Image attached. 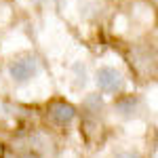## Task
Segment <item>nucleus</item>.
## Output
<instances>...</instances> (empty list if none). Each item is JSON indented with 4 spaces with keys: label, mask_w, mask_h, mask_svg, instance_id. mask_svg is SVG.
I'll return each instance as SVG.
<instances>
[{
    "label": "nucleus",
    "mask_w": 158,
    "mask_h": 158,
    "mask_svg": "<svg viewBox=\"0 0 158 158\" xmlns=\"http://www.w3.org/2000/svg\"><path fill=\"white\" fill-rule=\"evenodd\" d=\"M9 72H11V78L15 80V82H27V80L38 72V61L34 59V57L17 59V61L11 63Z\"/></svg>",
    "instance_id": "nucleus-1"
},
{
    "label": "nucleus",
    "mask_w": 158,
    "mask_h": 158,
    "mask_svg": "<svg viewBox=\"0 0 158 158\" xmlns=\"http://www.w3.org/2000/svg\"><path fill=\"white\" fill-rule=\"evenodd\" d=\"M97 85L106 93H116L122 89V76L114 68H101L97 72Z\"/></svg>",
    "instance_id": "nucleus-2"
},
{
    "label": "nucleus",
    "mask_w": 158,
    "mask_h": 158,
    "mask_svg": "<svg viewBox=\"0 0 158 158\" xmlns=\"http://www.w3.org/2000/svg\"><path fill=\"white\" fill-rule=\"evenodd\" d=\"M74 116H76V110L70 103H55L51 108V118L57 122V124H61V127L70 124L74 120Z\"/></svg>",
    "instance_id": "nucleus-3"
},
{
    "label": "nucleus",
    "mask_w": 158,
    "mask_h": 158,
    "mask_svg": "<svg viewBox=\"0 0 158 158\" xmlns=\"http://www.w3.org/2000/svg\"><path fill=\"white\" fill-rule=\"evenodd\" d=\"M85 106H86V108H91V110H95V112H97V110L101 108V97H99V95H91V97H86Z\"/></svg>",
    "instance_id": "nucleus-4"
},
{
    "label": "nucleus",
    "mask_w": 158,
    "mask_h": 158,
    "mask_svg": "<svg viewBox=\"0 0 158 158\" xmlns=\"http://www.w3.org/2000/svg\"><path fill=\"white\" fill-rule=\"evenodd\" d=\"M116 158H139V156L133 152H120V154H116Z\"/></svg>",
    "instance_id": "nucleus-5"
}]
</instances>
